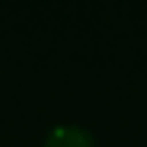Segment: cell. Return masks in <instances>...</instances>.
Instances as JSON below:
<instances>
[{
    "mask_svg": "<svg viewBox=\"0 0 147 147\" xmlns=\"http://www.w3.org/2000/svg\"><path fill=\"white\" fill-rule=\"evenodd\" d=\"M44 147H95V142L82 125H57L49 131Z\"/></svg>",
    "mask_w": 147,
    "mask_h": 147,
    "instance_id": "1",
    "label": "cell"
}]
</instances>
